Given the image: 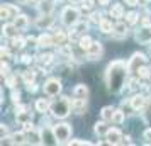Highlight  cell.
<instances>
[{
	"label": "cell",
	"mask_w": 151,
	"mask_h": 146,
	"mask_svg": "<svg viewBox=\"0 0 151 146\" xmlns=\"http://www.w3.org/2000/svg\"><path fill=\"white\" fill-rule=\"evenodd\" d=\"M53 131H55V136L58 139V143H70L68 139L71 138V127L66 122H58V124L53 126Z\"/></svg>",
	"instance_id": "277c9868"
},
{
	"label": "cell",
	"mask_w": 151,
	"mask_h": 146,
	"mask_svg": "<svg viewBox=\"0 0 151 146\" xmlns=\"http://www.w3.org/2000/svg\"><path fill=\"white\" fill-rule=\"evenodd\" d=\"M87 56H88V60H99L102 56V44L99 41H93L87 51Z\"/></svg>",
	"instance_id": "9c48e42d"
},
{
	"label": "cell",
	"mask_w": 151,
	"mask_h": 146,
	"mask_svg": "<svg viewBox=\"0 0 151 146\" xmlns=\"http://www.w3.org/2000/svg\"><path fill=\"white\" fill-rule=\"evenodd\" d=\"M109 2H110V0H99V4H100V5H109Z\"/></svg>",
	"instance_id": "f907efd6"
},
{
	"label": "cell",
	"mask_w": 151,
	"mask_h": 146,
	"mask_svg": "<svg viewBox=\"0 0 151 146\" xmlns=\"http://www.w3.org/2000/svg\"><path fill=\"white\" fill-rule=\"evenodd\" d=\"M26 41H27V44H36V42H37V39H36V37H32V36H31V37H27Z\"/></svg>",
	"instance_id": "c3c4849f"
},
{
	"label": "cell",
	"mask_w": 151,
	"mask_h": 146,
	"mask_svg": "<svg viewBox=\"0 0 151 146\" xmlns=\"http://www.w3.org/2000/svg\"><path fill=\"white\" fill-rule=\"evenodd\" d=\"M12 138H14V143H19V145H21V143H24V139H26V131H22V132H15Z\"/></svg>",
	"instance_id": "1f68e13d"
},
{
	"label": "cell",
	"mask_w": 151,
	"mask_h": 146,
	"mask_svg": "<svg viewBox=\"0 0 151 146\" xmlns=\"http://www.w3.org/2000/svg\"><path fill=\"white\" fill-rule=\"evenodd\" d=\"M126 2V5H129V7H136L137 4H139V0H124Z\"/></svg>",
	"instance_id": "b9f144b4"
},
{
	"label": "cell",
	"mask_w": 151,
	"mask_h": 146,
	"mask_svg": "<svg viewBox=\"0 0 151 146\" xmlns=\"http://www.w3.org/2000/svg\"><path fill=\"white\" fill-rule=\"evenodd\" d=\"M44 93L48 97H56L61 93V82L58 78H49L48 82L44 83Z\"/></svg>",
	"instance_id": "5b68a950"
},
{
	"label": "cell",
	"mask_w": 151,
	"mask_h": 146,
	"mask_svg": "<svg viewBox=\"0 0 151 146\" xmlns=\"http://www.w3.org/2000/svg\"><path fill=\"white\" fill-rule=\"evenodd\" d=\"M48 109H51V105L48 104L46 99H37V100H36V111L37 112H42V114H44Z\"/></svg>",
	"instance_id": "7402d4cb"
},
{
	"label": "cell",
	"mask_w": 151,
	"mask_h": 146,
	"mask_svg": "<svg viewBox=\"0 0 151 146\" xmlns=\"http://www.w3.org/2000/svg\"><path fill=\"white\" fill-rule=\"evenodd\" d=\"M0 17H2V21H7V19H10V17H12V14L9 12V9L5 7V5H2V10H0Z\"/></svg>",
	"instance_id": "d6a6232c"
},
{
	"label": "cell",
	"mask_w": 151,
	"mask_h": 146,
	"mask_svg": "<svg viewBox=\"0 0 151 146\" xmlns=\"http://www.w3.org/2000/svg\"><path fill=\"white\" fill-rule=\"evenodd\" d=\"M31 119H32V114H31V112L22 111V112H17V114H15V121H17L19 124H26V122H29Z\"/></svg>",
	"instance_id": "d6986e66"
},
{
	"label": "cell",
	"mask_w": 151,
	"mask_h": 146,
	"mask_svg": "<svg viewBox=\"0 0 151 146\" xmlns=\"http://www.w3.org/2000/svg\"><path fill=\"white\" fill-rule=\"evenodd\" d=\"M53 44H56V42H55V37L51 34H42L37 37V46H41V48H49Z\"/></svg>",
	"instance_id": "5bb4252c"
},
{
	"label": "cell",
	"mask_w": 151,
	"mask_h": 146,
	"mask_svg": "<svg viewBox=\"0 0 151 146\" xmlns=\"http://www.w3.org/2000/svg\"><path fill=\"white\" fill-rule=\"evenodd\" d=\"M136 41L139 44H150L151 42V27L143 26L139 31H136Z\"/></svg>",
	"instance_id": "52a82bcc"
},
{
	"label": "cell",
	"mask_w": 151,
	"mask_h": 146,
	"mask_svg": "<svg viewBox=\"0 0 151 146\" xmlns=\"http://www.w3.org/2000/svg\"><path fill=\"white\" fill-rule=\"evenodd\" d=\"M151 70L150 68H146V66H139V70H137V75H139V77L141 78H150V73Z\"/></svg>",
	"instance_id": "f546056e"
},
{
	"label": "cell",
	"mask_w": 151,
	"mask_h": 146,
	"mask_svg": "<svg viewBox=\"0 0 151 146\" xmlns=\"http://www.w3.org/2000/svg\"><path fill=\"white\" fill-rule=\"evenodd\" d=\"M131 107H132V111H143L144 109V104H146V99L139 93V95H134V97L129 100Z\"/></svg>",
	"instance_id": "7c38bea8"
},
{
	"label": "cell",
	"mask_w": 151,
	"mask_h": 146,
	"mask_svg": "<svg viewBox=\"0 0 151 146\" xmlns=\"http://www.w3.org/2000/svg\"><path fill=\"white\" fill-rule=\"evenodd\" d=\"M114 107H110V105H105L102 111H100V116H102L104 121H112V117H114Z\"/></svg>",
	"instance_id": "44dd1931"
},
{
	"label": "cell",
	"mask_w": 151,
	"mask_h": 146,
	"mask_svg": "<svg viewBox=\"0 0 151 146\" xmlns=\"http://www.w3.org/2000/svg\"><path fill=\"white\" fill-rule=\"evenodd\" d=\"M112 121H114L116 124H122V122H124V112L122 111H116V112H114Z\"/></svg>",
	"instance_id": "f1b7e54d"
},
{
	"label": "cell",
	"mask_w": 151,
	"mask_h": 146,
	"mask_svg": "<svg viewBox=\"0 0 151 146\" xmlns=\"http://www.w3.org/2000/svg\"><path fill=\"white\" fill-rule=\"evenodd\" d=\"M29 2H32V4H39V2H42V0H29Z\"/></svg>",
	"instance_id": "f5cc1de1"
},
{
	"label": "cell",
	"mask_w": 151,
	"mask_h": 146,
	"mask_svg": "<svg viewBox=\"0 0 151 146\" xmlns=\"http://www.w3.org/2000/svg\"><path fill=\"white\" fill-rule=\"evenodd\" d=\"M71 4H78V2H82V0H70Z\"/></svg>",
	"instance_id": "db71d44e"
},
{
	"label": "cell",
	"mask_w": 151,
	"mask_h": 146,
	"mask_svg": "<svg viewBox=\"0 0 151 146\" xmlns=\"http://www.w3.org/2000/svg\"><path fill=\"white\" fill-rule=\"evenodd\" d=\"M14 48H17V49H21V48H24V44L27 41H22V39H17V37H14Z\"/></svg>",
	"instance_id": "8d00e7d4"
},
{
	"label": "cell",
	"mask_w": 151,
	"mask_h": 146,
	"mask_svg": "<svg viewBox=\"0 0 151 146\" xmlns=\"http://www.w3.org/2000/svg\"><path fill=\"white\" fill-rule=\"evenodd\" d=\"M143 138L146 139V141H151V129H146V131L143 132Z\"/></svg>",
	"instance_id": "ee69618b"
},
{
	"label": "cell",
	"mask_w": 151,
	"mask_h": 146,
	"mask_svg": "<svg viewBox=\"0 0 151 146\" xmlns=\"http://www.w3.org/2000/svg\"><path fill=\"white\" fill-rule=\"evenodd\" d=\"M78 21H80V12H78V9H76V7L68 5V7L63 9V12H61V22L65 24V26L71 27V26H75Z\"/></svg>",
	"instance_id": "3957f363"
},
{
	"label": "cell",
	"mask_w": 151,
	"mask_h": 146,
	"mask_svg": "<svg viewBox=\"0 0 151 146\" xmlns=\"http://www.w3.org/2000/svg\"><path fill=\"white\" fill-rule=\"evenodd\" d=\"M70 145H90L88 141H85V139H75V141H70Z\"/></svg>",
	"instance_id": "60d3db41"
},
{
	"label": "cell",
	"mask_w": 151,
	"mask_h": 146,
	"mask_svg": "<svg viewBox=\"0 0 151 146\" xmlns=\"http://www.w3.org/2000/svg\"><path fill=\"white\" fill-rule=\"evenodd\" d=\"M24 126V131L26 132H29V131H34V126H32V122L29 121V122H26V124H22Z\"/></svg>",
	"instance_id": "ab89813d"
},
{
	"label": "cell",
	"mask_w": 151,
	"mask_h": 146,
	"mask_svg": "<svg viewBox=\"0 0 151 146\" xmlns=\"http://www.w3.org/2000/svg\"><path fill=\"white\" fill-rule=\"evenodd\" d=\"M105 139H107L109 145H119V143H122L121 139H124V136L119 129L114 127V129H109V131L105 132Z\"/></svg>",
	"instance_id": "ba28073f"
},
{
	"label": "cell",
	"mask_w": 151,
	"mask_h": 146,
	"mask_svg": "<svg viewBox=\"0 0 151 146\" xmlns=\"http://www.w3.org/2000/svg\"><path fill=\"white\" fill-rule=\"evenodd\" d=\"M90 21L95 22V24H100V21H102V15L99 14V12H92V15H90Z\"/></svg>",
	"instance_id": "d590c367"
},
{
	"label": "cell",
	"mask_w": 151,
	"mask_h": 146,
	"mask_svg": "<svg viewBox=\"0 0 151 146\" xmlns=\"http://www.w3.org/2000/svg\"><path fill=\"white\" fill-rule=\"evenodd\" d=\"M34 71H31V70H27V71H24L22 73V78H24V82L26 83H34Z\"/></svg>",
	"instance_id": "83f0119b"
},
{
	"label": "cell",
	"mask_w": 151,
	"mask_h": 146,
	"mask_svg": "<svg viewBox=\"0 0 151 146\" xmlns=\"http://www.w3.org/2000/svg\"><path fill=\"white\" fill-rule=\"evenodd\" d=\"M71 109H73L75 114H85V111H87V99L73 97V100H71Z\"/></svg>",
	"instance_id": "30bf717a"
},
{
	"label": "cell",
	"mask_w": 151,
	"mask_h": 146,
	"mask_svg": "<svg viewBox=\"0 0 151 146\" xmlns=\"http://www.w3.org/2000/svg\"><path fill=\"white\" fill-rule=\"evenodd\" d=\"M21 2H29V0H21Z\"/></svg>",
	"instance_id": "9f6ffc18"
},
{
	"label": "cell",
	"mask_w": 151,
	"mask_h": 146,
	"mask_svg": "<svg viewBox=\"0 0 151 146\" xmlns=\"http://www.w3.org/2000/svg\"><path fill=\"white\" fill-rule=\"evenodd\" d=\"M73 111L71 109V100L68 97H60L58 100H55L51 104V114L58 119H65L70 116V112Z\"/></svg>",
	"instance_id": "7a4b0ae2"
},
{
	"label": "cell",
	"mask_w": 151,
	"mask_h": 146,
	"mask_svg": "<svg viewBox=\"0 0 151 146\" xmlns=\"http://www.w3.org/2000/svg\"><path fill=\"white\" fill-rule=\"evenodd\" d=\"M114 32H116L119 37H124V36H127V26H126L124 22H117L116 26H114Z\"/></svg>",
	"instance_id": "603a6c76"
},
{
	"label": "cell",
	"mask_w": 151,
	"mask_h": 146,
	"mask_svg": "<svg viewBox=\"0 0 151 146\" xmlns=\"http://www.w3.org/2000/svg\"><path fill=\"white\" fill-rule=\"evenodd\" d=\"M53 37H55V42H56V44H60V46H63V44H65V41H66V34H65L63 31L55 32V34H53Z\"/></svg>",
	"instance_id": "4316f807"
},
{
	"label": "cell",
	"mask_w": 151,
	"mask_h": 146,
	"mask_svg": "<svg viewBox=\"0 0 151 146\" xmlns=\"http://www.w3.org/2000/svg\"><path fill=\"white\" fill-rule=\"evenodd\" d=\"M87 27H88V26H87V24H85V22H76L75 24V31L76 32H83V31H87Z\"/></svg>",
	"instance_id": "e575fe53"
},
{
	"label": "cell",
	"mask_w": 151,
	"mask_h": 146,
	"mask_svg": "<svg viewBox=\"0 0 151 146\" xmlns=\"http://www.w3.org/2000/svg\"><path fill=\"white\" fill-rule=\"evenodd\" d=\"M131 88L134 90V88H137V80H131V85H129Z\"/></svg>",
	"instance_id": "681fc988"
},
{
	"label": "cell",
	"mask_w": 151,
	"mask_h": 146,
	"mask_svg": "<svg viewBox=\"0 0 151 146\" xmlns=\"http://www.w3.org/2000/svg\"><path fill=\"white\" fill-rule=\"evenodd\" d=\"M127 73H129L127 71V63L121 61V60L112 61L107 66V70H105V83H107V88L110 92H114V93L121 92Z\"/></svg>",
	"instance_id": "6da1fadb"
},
{
	"label": "cell",
	"mask_w": 151,
	"mask_h": 146,
	"mask_svg": "<svg viewBox=\"0 0 151 146\" xmlns=\"http://www.w3.org/2000/svg\"><path fill=\"white\" fill-rule=\"evenodd\" d=\"M2 31H4V36H7V37H12V39H14L15 36H17L19 27H17L15 24H4Z\"/></svg>",
	"instance_id": "2e32d148"
},
{
	"label": "cell",
	"mask_w": 151,
	"mask_h": 146,
	"mask_svg": "<svg viewBox=\"0 0 151 146\" xmlns=\"http://www.w3.org/2000/svg\"><path fill=\"white\" fill-rule=\"evenodd\" d=\"M110 15H112L114 19H121V17H124V7L121 5V4H114L112 9H110Z\"/></svg>",
	"instance_id": "ac0fdd59"
},
{
	"label": "cell",
	"mask_w": 151,
	"mask_h": 146,
	"mask_svg": "<svg viewBox=\"0 0 151 146\" xmlns=\"http://www.w3.org/2000/svg\"><path fill=\"white\" fill-rule=\"evenodd\" d=\"M143 2H146V4H150V2H151V0H143Z\"/></svg>",
	"instance_id": "11a10c76"
},
{
	"label": "cell",
	"mask_w": 151,
	"mask_h": 146,
	"mask_svg": "<svg viewBox=\"0 0 151 146\" xmlns=\"http://www.w3.org/2000/svg\"><path fill=\"white\" fill-rule=\"evenodd\" d=\"M99 27L102 31L104 34H109V32H114V26H112V22L107 21V19H102L100 24H99Z\"/></svg>",
	"instance_id": "ffe728a7"
},
{
	"label": "cell",
	"mask_w": 151,
	"mask_h": 146,
	"mask_svg": "<svg viewBox=\"0 0 151 146\" xmlns=\"http://www.w3.org/2000/svg\"><path fill=\"white\" fill-rule=\"evenodd\" d=\"M41 139H42V143H46V145L58 143V139H56V136H55L53 127H51V129H49V127H42V129H41Z\"/></svg>",
	"instance_id": "8fae6325"
},
{
	"label": "cell",
	"mask_w": 151,
	"mask_h": 146,
	"mask_svg": "<svg viewBox=\"0 0 151 146\" xmlns=\"http://www.w3.org/2000/svg\"><path fill=\"white\" fill-rule=\"evenodd\" d=\"M37 5H39V10H41L42 14H51V10H53V7H55L53 4H49V2H44V0H42V2H39Z\"/></svg>",
	"instance_id": "484cf974"
},
{
	"label": "cell",
	"mask_w": 151,
	"mask_h": 146,
	"mask_svg": "<svg viewBox=\"0 0 151 146\" xmlns=\"http://www.w3.org/2000/svg\"><path fill=\"white\" fill-rule=\"evenodd\" d=\"M10 51H9L7 48H2V58H5V60H7V58H10Z\"/></svg>",
	"instance_id": "7bdbcfd3"
},
{
	"label": "cell",
	"mask_w": 151,
	"mask_h": 146,
	"mask_svg": "<svg viewBox=\"0 0 151 146\" xmlns=\"http://www.w3.org/2000/svg\"><path fill=\"white\" fill-rule=\"evenodd\" d=\"M7 73H9V65L2 61V75H7Z\"/></svg>",
	"instance_id": "f6af8a7d"
},
{
	"label": "cell",
	"mask_w": 151,
	"mask_h": 146,
	"mask_svg": "<svg viewBox=\"0 0 151 146\" xmlns=\"http://www.w3.org/2000/svg\"><path fill=\"white\" fill-rule=\"evenodd\" d=\"M12 100H14V102H15V104H19V100H21V93H19V90H17V92H12Z\"/></svg>",
	"instance_id": "f35d334b"
},
{
	"label": "cell",
	"mask_w": 151,
	"mask_h": 146,
	"mask_svg": "<svg viewBox=\"0 0 151 146\" xmlns=\"http://www.w3.org/2000/svg\"><path fill=\"white\" fill-rule=\"evenodd\" d=\"M82 7L85 10H88V9L93 7V0H82Z\"/></svg>",
	"instance_id": "74e56055"
},
{
	"label": "cell",
	"mask_w": 151,
	"mask_h": 146,
	"mask_svg": "<svg viewBox=\"0 0 151 146\" xmlns=\"http://www.w3.org/2000/svg\"><path fill=\"white\" fill-rule=\"evenodd\" d=\"M73 97H78V99H87L88 97V88H87V85L83 83H78L73 88Z\"/></svg>",
	"instance_id": "9a60e30c"
},
{
	"label": "cell",
	"mask_w": 151,
	"mask_h": 146,
	"mask_svg": "<svg viewBox=\"0 0 151 146\" xmlns=\"http://www.w3.org/2000/svg\"><path fill=\"white\" fill-rule=\"evenodd\" d=\"M4 5L9 9V12L12 14V17H15V15L19 14V7H15V5H12V4H4Z\"/></svg>",
	"instance_id": "836d02e7"
},
{
	"label": "cell",
	"mask_w": 151,
	"mask_h": 146,
	"mask_svg": "<svg viewBox=\"0 0 151 146\" xmlns=\"http://www.w3.org/2000/svg\"><path fill=\"white\" fill-rule=\"evenodd\" d=\"M144 63H146V56L143 53H134L132 58H131L129 61H127V71L132 73V71H137L139 66H143Z\"/></svg>",
	"instance_id": "8992f818"
},
{
	"label": "cell",
	"mask_w": 151,
	"mask_h": 146,
	"mask_svg": "<svg viewBox=\"0 0 151 146\" xmlns=\"http://www.w3.org/2000/svg\"><path fill=\"white\" fill-rule=\"evenodd\" d=\"M137 17H141V15H137L136 12H129V14L126 15V21H127V24H136Z\"/></svg>",
	"instance_id": "4dcf8cb0"
},
{
	"label": "cell",
	"mask_w": 151,
	"mask_h": 146,
	"mask_svg": "<svg viewBox=\"0 0 151 146\" xmlns=\"http://www.w3.org/2000/svg\"><path fill=\"white\" fill-rule=\"evenodd\" d=\"M7 85L9 87H15V77H9L7 78Z\"/></svg>",
	"instance_id": "bcb514c9"
},
{
	"label": "cell",
	"mask_w": 151,
	"mask_h": 146,
	"mask_svg": "<svg viewBox=\"0 0 151 146\" xmlns=\"http://www.w3.org/2000/svg\"><path fill=\"white\" fill-rule=\"evenodd\" d=\"M31 61H32V58H31L29 55H24V56H22V63H26V65H29Z\"/></svg>",
	"instance_id": "7dc6e473"
},
{
	"label": "cell",
	"mask_w": 151,
	"mask_h": 146,
	"mask_svg": "<svg viewBox=\"0 0 151 146\" xmlns=\"http://www.w3.org/2000/svg\"><path fill=\"white\" fill-rule=\"evenodd\" d=\"M14 24H15V26H17L19 29H26V27H27V24H29L27 15L17 14V15H15V19H14Z\"/></svg>",
	"instance_id": "e0dca14e"
},
{
	"label": "cell",
	"mask_w": 151,
	"mask_h": 146,
	"mask_svg": "<svg viewBox=\"0 0 151 146\" xmlns=\"http://www.w3.org/2000/svg\"><path fill=\"white\" fill-rule=\"evenodd\" d=\"M124 143H131V136H124Z\"/></svg>",
	"instance_id": "816d5d0a"
},
{
	"label": "cell",
	"mask_w": 151,
	"mask_h": 146,
	"mask_svg": "<svg viewBox=\"0 0 151 146\" xmlns=\"http://www.w3.org/2000/svg\"><path fill=\"white\" fill-rule=\"evenodd\" d=\"M80 44H78V46H80V49H82V51H88V48L90 46H92V39H90L88 36H82V37H80Z\"/></svg>",
	"instance_id": "cb8c5ba5"
},
{
	"label": "cell",
	"mask_w": 151,
	"mask_h": 146,
	"mask_svg": "<svg viewBox=\"0 0 151 146\" xmlns=\"http://www.w3.org/2000/svg\"><path fill=\"white\" fill-rule=\"evenodd\" d=\"M93 131H95V134H99V136H100V134H105V132L109 131V127H107V124H105V121L102 119L100 122H97V124H95Z\"/></svg>",
	"instance_id": "d4e9b609"
},
{
	"label": "cell",
	"mask_w": 151,
	"mask_h": 146,
	"mask_svg": "<svg viewBox=\"0 0 151 146\" xmlns=\"http://www.w3.org/2000/svg\"><path fill=\"white\" fill-rule=\"evenodd\" d=\"M53 21H55V19H53L51 14H42L41 17L36 21V26H37L39 29H46V27H49V26L53 24Z\"/></svg>",
	"instance_id": "4fadbf2b"
}]
</instances>
